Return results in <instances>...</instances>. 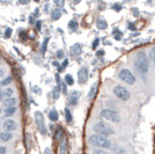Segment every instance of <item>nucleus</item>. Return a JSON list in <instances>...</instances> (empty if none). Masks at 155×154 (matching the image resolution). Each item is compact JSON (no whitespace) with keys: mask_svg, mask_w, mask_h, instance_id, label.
<instances>
[{"mask_svg":"<svg viewBox=\"0 0 155 154\" xmlns=\"http://www.w3.org/2000/svg\"><path fill=\"white\" fill-rule=\"evenodd\" d=\"M136 69L139 73H141L142 75L146 74L149 70V60L147 55L143 51H140L138 53L136 59Z\"/></svg>","mask_w":155,"mask_h":154,"instance_id":"nucleus-1","label":"nucleus"},{"mask_svg":"<svg viewBox=\"0 0 155 154\" xmlns=\"http://www.w3.org/2000/svg\"><path fill=\"white\" fill-rule=\"evenodd\" d=\"M89 144H91L93 146H96L98 148H102V149H107V148L111 147V141L102 136L98 135H93L89 137Z\"/></svg>","mask_w":155,"mask_h":154,"instance_id":"nucleus-2","label":"nucleus"},{"mask_svg":"<svg viewBox=\"0 0 155 154\" xmlns=\"http://www.w3.org/2000/svg\"><path fill=\"white\" fill-rule=\"evenodd\" d=\"M94 130H95L96 135L105 137V138H108V137H110V136H112L114 133H115L114 129L110 128L109 125H108L105 122H103V121L97 122L96 124H95V126H94Z\"/></svg>","mask_w":155,"mask_h":154,"instance_id":"nucleus-3","label":"nucleus"},{"mask_svg":"<svg viewBox=\"0 0 155 154\" xmlns=\"http://www.w3.org/2000/svg\"><path fill=\"white\" fill-rule=\"evenodd\" d=\"M112 93H114V95H115L117 99H119L120 101H124V102L129 101L130 99H131V93H130V90L127 89L126 87L122 86V85L115 86L114 89H112Z\"/></svg>","mask_w":155,"mask_h":154,"instance_id":"nucleus-4","label":"nucleus"},{"mask_svg":"<svg viewBox=\"0 0 155 154\" xmlns=\"http://www.w3.org/2000/svg\"><path fill=\"white\" fill-rule=\"evenodd\" d=\"M100 116L107 119V121H110L112 123H119L120 122V115L117 112L116 110L114 109H109V108H105V109H102L101 112H100Z\"/></svg>","mask_w":155,"mask_h":154,"instance_id":"nucleus-5","label":"nucleus"},{"mask_svg":"<svg viewBox=\"0 0 155 154\" xmlns=\"http://www.w3.org/2000/svg\"><path fill=\"white\" fill-rule=\"evenodd\" d=\"M118 78H119L122 81H124L125 84L131 85V86L136 84V77H134V74H133L129 69H123V70L119 71Z\"/></svg>","mask_w":155,"mask_h":154,"instance_id":"nucleus-6","label":"nucleus"},{"mask_svg":"<svg viewBox=\"0 0 155 154\" xmlns=\"http://www.w3.org/2000/svg\"><path fill=\"white\" fill-rule=\"evenodd\" d=\"M35 121H36V125H37V129H38L39 133L43 136L46 135V126H45V122H44V116L41 111H35Z\"/></svg>","mask_w":155,"mask_h":154,"instance_id":"nucleus-7","label":"nucleus"},{"mask_svg":"<svg viewBox=\"0 0 155 154\" xmlns=\"http://www.w3.org/2000/svg\"><path fill=\"white\" fill-rule=\"evenodd\" d=\"M88 79H89L88 69L86 66H82L80 70L78 71V82L80 85H84L88 81Z\"/></svg>","mask_w":155,"mask_h":154,"instance_id":"nucleus-8","label":"nucleus"},{"mask_svg":"<svg viewBox=\"0 0 155 154\" xmlns=\"http://www.w3.org/2000/svg\"><path fill=\"white\" fill-rule=\"evenodd\" d=\"M16 128H18L16 122L13 121V119H11V118H8V119L5 121V123H4V129L6 130V132H13V131L16 130Z\"/></svg>","mask_w":155,"mask_h":154,"instance_id":"nucleus-9","label":"nucleus"},{"mask_svg":"<svg viewBox=\"0 0 155 154\" xmlns=\"http://www.w3.org/2000/svg\"><path fill=\"white\" fill-rule=\"evenodd\" d=\"M79 99H80V92L79 90H73L72 94L70 95V99H68V103L71 105H77L78 102H79Z\"/></svg>","mask_w":155,"mask_h":154,"instance_id":"nucleus-10","label":"nucleus"},{"mask_svg":"<svg viewBox=\"0 0 155 154\" xmlns=\"http://www.w3.org/2000/svg\"><path fill=\"white\" fill-rule=\"evenodd\" d=\"M13 138V135L11 133V132H0V140L4 141V142H6V141H9L11 139Z\"/></svg>","mask_w":155,"mask_h":154,"instance_id":"nucleus-11","label":"nucleus"},{"mask_svg":"<svg viewBox=\"0 0 155 154\" xmlns=\"http://www.w3.org/2000/svg\"><path fill=\"white\" fill-rule=\"evenodd\" d=\"M58 118H59V114H58V111H57V109H53L49 112V119L51 121V122H57L58 121Z\"/></svg>","mask_w":155,"mask_h":154,"instance_id":"nucleus-12","label":"nucleus"},{"mask_svg":"<svg viewBox=\"0 0 155 154\" xmlns=\"http://www.w3.org/2000/svg\"><path fill=\"white\" fill-rule=\"evenodd\" d=\"M96 27L100 30H105L108 28V22L104 19H98L96 22Z\"/></svg>","mask_w":155,"mask_h":154,"instance_id":"nucleus-13","label":"nucleus"},{"mask_svg":"<svg viewBox=\"0 0 155 154\" xmlns=\"http://www.w3.org/2000/svg\"><path fill=\"white\" fill-rule=\"evenodd\" d=\"M61 18V11L59 9V8H54L53 11L51 12V19L54 20V21H57Z\"/></svg>","mask_w":155,"mask_h":154,"instance_id":"nucleus-14","label":"nucleus"},{"mask_svg":"<svg viewBox=\"0 0 155 154\" xmlns=\"http://www.w3.org/2000/svg\"><path fill=\"white\" fill-rule=\"evenodd\" d=\"M15 104H16V99H14V97L6 99V100H5V102H4V105H5L6 108H12V107H15Z\"/></svg>","mask_w":155,"mask_h":154,"instance_id":"nucleus-15","label":"nucleus"},{"mask_svg":"<svg viewBox=\"0 0 155 154\" xmlns=\"http://www.w3.org/2000/svg\"><path fill=\"white\" fill-rule=\"evenodd\" d=\"M71 52L72 55H74V56H80L81 55V46H80V44L73 45L71 48Z\"/></svg>","mask_w":155,"mask_h":154,"instance_id":"nucleus-16","label":"nucleus"},{"mask_svg":"<svg viewBox=\"0 0 155 154\" xmlns=\"http://www.w3.org/2000/svg\"><path fill=\"white\" fill-rule=\"evenodd\" d=\"M66 153V138H63L60 140V144H59V154H65Z\"/></svg>","mask_w":155,"mask_h":154,"instance_id":"nucleus-17","label":"nucleus"},{"mask_svg":"<svg viewBox=\"0 0 155 154\" xmlns=\"http://www.w3.org/2000/svg\"><path fill=\"white\" fill-rule=\"evenodd\" d=\"M64 138V131H63V129L61 128H58L56 130V132H54V139H57V140H61Z\"/></svg>","mask_w":155,"mask_h":154,"instance_id":"nucleus-18","label":"nucleus"},{"mask_svg":"<svg viewBox=\"0 0 155 154\" xmlns=\"http://www.w3.org/2000/svg\"><path fill=\"white\" fill-rule=\"evenodd\" d=\"M64 115H65V119H66V122L67 123H71L73 121V116H72L71 111L70 109H67V108H65L64 110Z\"/></svg>","mask_w":155,"mask_h":154,"instance_id":"nucleus-19","label":"nucleus"},{"mask_svg":"<svg viewBox=\"0 0 155 154\" xmlns=\"http://www.w3.org/2000/svg\"><path fill=\"white\" fill-rule=\"evenodd\" d=\"M78 27H79V25H78L77 20H71L68 22V28H70V30H72V32H75L78 29Z\"/></svg>","mask_w":155,"mask_h":154,"instance_id":"nucleus-20","label":"nucleus"},{"mask_svg":"<svg viewBox=\"0 0 155 154\" xmlns=\"http://www.w3.org/2000/svg\"><path fill=\"white\" fill-rule=\"evenodd\" d=\"M96 90H97V84H94L91 86V90H89V94H88V99H89V100L94 99L95 94H96Z\"/></svg>","mask_w":155,"mask_h":154,"instance_id":"nucleus-21","label":"nucleus"},{"mask_svg":"<svg viewBox=\"0 0 155 154\" xmlns=\"http://www.w3.org/2000/svg\"><path fill=\"white\" fill-rule=\"evenodd\" d=\"M64 81H65V84L68 85V86H73V85H74V79H73V77H72L71 74H66Z\"/></svg>","mask_w":155,"mask_h":154,"instance_id":"nucleus-22","label":"nucleus"},{"mask_svg":"<svg viewBox=\"0 0 155 154\" xmlns=\"http://www.w3.org/2000/svg\"><path fill=\"white\" fill-rule=\"evenodd\" d=\"M15 112H16V108H15V107H12V108H6V110H5V115H6L7 117H12Z\"/></svg>","mask_w":155,"mask_h":154,"instance_id":"nucleus-23","label":"nucleus"},{"mask_svg":"<svg viewBox=\"0 0 155 154\" xmlns=\"http://www.w3.org/2000/svg\"><path fill=\"white\" fill-rule=\"evenodd\" d=\"M14 90L12 89V88H6L5 89V92H2V94H4V96L7 97V99H11L12 97V95H13Z\"/></svg>","mask_w":155,"mask_h":154,"instance_id":"nucleus-24","label":"nucleus"},{"mask_svg":"<svg viewBox=\"0 0 155 154\" xmlns=\"http://www.w3.org/2000/svg\"><path fill=\"white\" fill-rule=\"evenodd\" d=\"M114 36H115V38L117 41H120V39L123 38V32H120V30H118V29H116V30H114Z\"/></svg>","mask_w":155,"mask_h":154,"instance_id":"nucleus-25","label":"nucleus"},{"mask_svg":"<svg viewBox=\"0 0 155 154\" xmlns=\"http://www.w3.org/2000/svg\"><path fill=\"white\" fill-rule=\"evenodd\" d=\"M12 80H13V78L8 75V77H6L4 80H1V85H2V86H8V85L12 82Z\"/></svg>","mask_w":155,"mask_h":154,"instance_id":"nucleus-26","label":"nucleus"},{"mask_svg":"<svg viewBox=\"0 0 155 154\" xmlns=\"http://www.w3.org/2000/svg\"><path fill=\"white\" fill-rule=\"evenodd\" d=\"M93 154H107V152L102 148H95L93 149Z\"/></svg>","mask_w":155,"mask_h":154,"instance_id":"nucleus-27","label":"nucleus"},{"mask_svg":"<svg viewBox=\"0 0 155 154\" xmlns=\"http://www.w3.org/2000/svg\"><path fill=\"white\" fill-rule=\"evenodd\" d=\"M149 57H150V59H152L153 62H155V46H153V48L150 49V51H149Z\"/></svg>","mask_w":155,"mask_h":154,"instance_id":"nucleus-28","label":"nucleus"},{"mask_svg":"<svg viewBox=\"0 0 155 154\" xmlns=\"http://www.w3.org/2000/svg\"><path fill=\"white\" fill-rule=\"evenodd\" d=\"M127 28H129V30H131V32H136L137 30V27L134 23H132V22H130L129 25H127Z\"/></svg>","mask_w":155,"mask_h":154,"instance_id":"nucleus-29","label":"nucleus"},{"mask_svg":"<svg viewBox=\"0 0 155 154\" xmlns=\"http://www.w3.org/2000/svg\"><path fill=\"white\" fill-rule=\"evenodd\" d=\"M112 8H114V9L116 11V12H120L123 7H122V5H120V4H115V5L112 6Z\"/></svg>","mask_w":155,"mask_h":154,"instance_id":"nucleus-30","label":"nucleus"},{"mask_svg":"<svg viewBox=\"0 0 155 154\" xmlns=\"http://www.w3.org/2000/svg\"><path fill=\"white\" fill-rule=\"evenodd\" d=\"M98 43H100V38L94 39V42H93V44H91V49H96L97 46H98Z\"/></svg>","mask_w":155,"mask_h":154,"instance_id":"nucleus-31","label":"nucleus"},{"mask_svg":"<svg viewBox=\"0 0 155 154\" xmlns=\"http://www.w3.org/2000/svg\"><path fill=\"white\" fill-rule=\"evenodd\" d=\"M11 35H12V28H6V30H5V37L8 38Z\"/></svg>","mask_w":155,"mask_h":154,"instance_id":"nucleus-32","label":"nucleus"},{"mask_svg":"<svg viewBox=\"0 0 155 154\" xmlns=\"http://www.w3.org/2000/svg\"><path fill=\"white\" fill-rule=\"evenodd\" d=\"M60 86H61V92H63L64 94H66V93H67V87H66L65 81H64V82H61V85H60Z\"/></svg>","mask_w":155,"mask_h":154,"instance_id":"nucleus-33","label":"nucleus"},{"mask_svg":"<svg viewBox=\"0 0 155 154\" xmlns=\"http://www.w3.org/2000/svg\"><path fill=\"white\" fill-rule=\"evenodd\" d=\"M56 56H57V58H59V59L63 58L64 57V51H63V50H58L57 53H56Z\"/></svg>","mask_w":155,"mask_h":154,"instance_id":"nucleus-34","label":"nucleus"},{"mask_svg":"<svg viewBox=\"0 0 155 154\" xmlns=\"http://www.w3.org/2000/svg\"><path fill=\"white\" fill-rule=\"evenodd\" d=\"M104 53H105V52H104V50H98V51L96 52V56L101 58V57H103V56H104Z\"/></svg>","mask_w":155,"mask_h":154,"instance_id":"nucleus-35","label":"nucleus"},{"mask_svg":"<svg viewBox=\"0 0 155 154\" xmlns=\"http://www.w3.org/2000/svg\"><path fill=\"white\" fill-rule=\"evenodd\" d=\"M67 65H68V59H65L64 62H63V64H61V69H66Z\"/></svg>","mask_w":155,"mask_h":154,"instance_id":"nucleus-36","label":"nucleus"},{"mask_svg":"<svg viewBox=\"0 0 155 154\" xmlns=\"http://www.w3.org/2000/svg\"><path fill=\"white\" fill-rule=\"evenodd\" d=\"M7 148L5 146H0V154H6Z\"/></svg>","mask_w":155,"mask_h":154,"instance_id":"nucleus-37","label":"nucleus"},{"mask_svg":"<svg viewBox=\"0 0 155 154\" xmlns=\"http://www.w3.org/2000/svg\"><path fill=\"white\" fill-rule=\"evenodd\" d=\"M48 41H49V38H46L45 41H44V43H43V48H42V51H43V53L45 52L46 50V43H48Z\"/></svg>","mask_w":155,"mask_h":154,"instance_id":"nucleus-38","label":"nucleus"},{"mask_svg":"<svg viewBox=\"0 0 155 154\" xmlns=\"http://www.w3.org/2000/svg\"><path fill=\"white\" fill-rule=\"evenodd\" d=\"M54 5L56 6H63L64 5V1H54Z\"/></svg>","mask_w":155,"mask_h":154,"instance_id":"nucleus-39","label":"nucleus"},{"mask_svg":"<svg viewBox=\"0 0 155 154\" xmlns=\"http://www.w3.org/2000/svg\"><path fill=\"white\" fill-rule=\"evenodd\" d=\"M43 154H52V152H51V149L49 147H46L45 149H44V153Z\"/></svg>","mask_w":155,"mask_h":154,"instance_id":"nucleus-40","label":"nucleus"},{"mask_svg":"<svg viewBox=\"0 0 155 154\" xmlns=\"http://www.w3.org/2000/svg\"><path fill=\"white\" fill-rule=\"evenodd\" d=\"M2 96H4V94H2V92L0 90V101H1V99H2Z\"/></svg>","mask_w":155,"mask_h":154,"instance_id":"nucleus-41","label":"nucleus"},{"mask_svg":"<svg viewBox=\"0 0 155 154\" xmlns=\"http://www.w3.org/2000/svg\"><path fill=\"white\" fill-rule=\"evenodd\" d=\"M2 74H4V71H2V70H0V77H1Z\"/></svg>","mask_w":155,"mask_h":154,"instance_id":"nucleus-42","label":"nucleus"},{"mask_svg":"<svg viewBox=\"0 0 155 154\" xmlns=\"http://www.w3.org/2000/svg\"><path fill=\"white\" fill-rule=\"evenodd\" d=\"M0 112H1V108H0Z\"/></svg>","mask_w":155,"mask_h":154,"instance_id":"nucleus-43","label":"nucleus"}]
</instances>
